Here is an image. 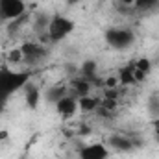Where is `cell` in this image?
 <instances>
[{"mask_svg": "<svg viewBox=\"0 0 159 159\" xmlns=\"http://www.w3.org/2000/svg\"><path fill=\"white\" fill-rule=\"evenodd\" d=\"M32 81V70H15L11 67H0V107L9 102Z\"/></svg>", "mask_w": 159, "mask_h": 159, "instance_id": "obj_1", "label": "cell"}, {"mask_svg": "<svg viewBox=\"0 0 159 159\" xmlns=\"http://www.w3.org/2000/svg\"><path fill=\"white\" fill-rule=\"evenodd\" d=\"M76 30V22L74 19L63 15V13H52L48 17V24H46V32L44 35L48 37L50 43L57 44L61 41H65L67 37H70Z\"/></svg>", "mask_w": 159, "mask_h": 159, "instance_id": "obj_2", "label": "cell"}, {"mask_svg": "<svg viewBox=\"0 0 159 159\" xmlns=\"http://www.w3.org/2000/svg\"><path fill=\"white\" fill-rule=\"evenodd\" d=\"M106 43L113 48V50H128L135 44V32L128 26H113L106 32Z\"/></svg>", "mask_w": 159, "mask_h": 159, "instance_id": "obj_3", "label": "cell"}, {"mask_svg": "<svg viewBox=\"0 0 159 159\" xmlns=\"http://www.w3.org/2000/svg\"><path fill=\"white\" fill-rule=\"evenodd\" d=\"M19 50H20V54H22V61L28 63L30 67L41 63V61L48 56L46 46L41 44V43H37V41H24V43L19 46Z\"/></svg>", "mask_w": 159, "mask_h": 159, "instance_id": "obj_4", "label": "cell"}, {"mask_svg": "<svg viewBox=\"0 0 159 159\" xmlns=\"http://www.w3.org/2000/svg\"><path fill=\"white\" fill-rule=\"evenodd\" d=\"M28 13L26 0H0V22H11Z\"/></svg>", "mask_w": 159, "mask_h": 159, "instance_id": "obj_5", "label": "cell"}, {"mask_svg": "<svg viewBox=\"0 0 159 159\" xmlns=\"http://www.w3.org/2000/svg\"><path fill=\"white\" fill-rule=\"evenodd\" d=\"M109 156H111V148L107 146V143L102 141L83 144L78 150V159H109Z\"/></svg>", "mask_w": 159, "mask_h": 159, "instance_id": "obj_6", "label": "cell"}, {"mask_svg": "<svg viewBox=\"0 0 159 159\" xmlns=\"http://www.w3.org/2000/svg\"><path fill=\"white\" fill-rule=\"evenodd\" d=\"M54 107H56V113L59 115V119L61 120H70V119H74V117L80 113L78 98L72 96L70 93H67L63 98H59V100L54 104Z\"/></svg>", "mask_w": 159, "mask_h": 159, "instance_id": "obj_7", "label": "cell"}, {"mask_svg": "<svg viewBox=\"0 0 159 159\" xmlns=\"http://www.w3.org/2000/svg\"><path fill=\"white\" fill-rule=\"evenodd\" d=\"M91 91H93V81L85 80L83 76L72 78L70 83H69V93H70L72 96H76V98L85 96V94H91Z\"/></svg>", "mask_w": 159, "mask_h": 159, "instance_id": "obj_8", "label": "cell"}, {"mask_svg": "<svg viewBox=\"0 0 159 159\" xmlns=\"http://www.w3.org/2000/svg\"><path fill=\"white\" fill-rule=\"evenodd\" d=\"M107 146L111 148V152H131L135 148V143L126 137V135H111L107 139Z\"/></svg>", "mask_w": 159, "mask_h": 159, "instance_id": "obj_9", "label": "cell"}, {"mask_svg": "<svg viewBox=\"0 0 159 159\" xmlns=\"http://www.w3.org/2000/svg\"><path fill=\"white\" fill-rule=\"evenodd\" d=\"M100 102H102V98L100 96H94V94L80 96L78 98L80 113H94V111H98L100 109Z\"/></svg>", "mask_w": 159, "mask_h": 159, "instance_id": "obj_10", "label": "cell"}, {"mask_svg": "<svg viewBox=\"0 0 159 159\" xmlns=\"http://www.w3.org/2000/svg\"><path fill=\"white\" fill-rule=\"evenodd\" d=\"M22 93H24V100H26V106L30 107V109H37V106H39L41 102V91L37 85H34L32 81L22 89Z\"/></svg>", "mask_w": 159, "mask_h": 159, "instance_id": "obj_11", "label": "cell"}, {"mask_svg": "<svg viewBox=\"0 0 159 159\" xmlns=\"http://www.w3.org/2000/svg\"><path fill=\"white\" fill-rule=\"evenodd\" d=\"M67 93H69V85H63V83L54 85V87H50V89L46 91V100L52 102V104H56V102H57L59 98H63Z\"/></svg>", "mask_w": 159, "mask_h": 159, "instance_id": "obj_12", "label": "cell"}, {"mask_svg": "<svg viewBox=\"0 0 159 159\" xmlns=\"http://www.w3.org/2000/svg\"><path fill=\"white\" fill-rule=\"evenodd\" d=\"M80 76H83L85 80H89V81H93L94 83V80H98L96 76V61H85L81 67H80Z\"/></svg>", "mask_w": 159, "mask_h": 159, "instance_id": "obj_13", "label": "cell"}, {"mask_svg": "<svg viewBox=\"0 0 159 159\" xmlns=\"http://www.w3.org/2000/svg\"><path fill=\"white\" fill-rule=\"evenodd\" d=\"M119 83L120 85H133L135 81V72H133V63H129L128 67H124L119 72Z\"/></svg>", "mask_w": 159, "mask_h": 159, "instance_id": "obj_14", "label": "cell"}, {"mask_svg": "<svg viewBox=\"0 0 159 159\" xmlns=\"http://www.w3.org/2000/svg\"><path fill=\"white\" fill-rule=\"evenodd\" d=\"M133 67H135V70H137L143 78H146V76L150 74V70H152V61H150L148 57H139L137 61H133Z\"/></svg>", "mask_w": 159, "mask_h": 159, "instance_id": "obj_15", "label": "cell"}, {"mask_svg": "<svg viewBox=\"0 0 159 159\" xmlns=\"http://www.w3.org/2000/svg\"><path fill=\"white\" fill-rule=\"evenodd\" d=\"M159 6V0H135L133 9L135 11H150Z\"/></svg>", "mask_w": 159, "mask_h": 159, "instance_id": "obj_16", "label": "cell"}, {"mask_svg": "<svg viewBox=\"0 0 159 159\" xmlns=\"http://www.w3.org/2000/svg\"><path fill=\"white\" fill-rule=\"evenodd\" d=\"M119 6H124V7H133V4H135V0H115Z\"/></svg>", "mask_w": 159, "mask_h": 159, "instance_id": "obj_17", "label": "cell"}, {"mask_svg": "<svg viewBox=\"0 0 159 159\" xmlns=\"http://www.w3.org/2000/svg\"><path fill=\"white\" fill-rule=\"evenodd\" d=\"M152 131L159 137V117H156V119L152 120Z\"/></svg>", "mask_w": 159, "mask_h": 159, "instance_id": "obj_18", "label": "cell"}, {"mask_svg": "<svg viewBox=\"0 0 159 159\" xmlns=\"http://www.w3.org/2000/svg\"><path fill=\"white\" fill-rule=\"evenodd\" d=\"M7 137H9V133L4 129V131H0V141H7Z\"/></svg>", "mask_w": 159, "mask_h": 159, "instance_id": "obj_19", "label": "cell"}, {"mask_svg": "<svg viewBox=\"0 0 159 159\" xmlns=\"http://www.w3.org/2000/svg\"><path fill=\"white\" fill-rule=\"evenodd\" d=\"M69 6H74V4H80V2H83V0H65Z\"/></svg>", "mask_w": 159, "mask_h": 159, "instance_id": "obj_20", "label": "cell"}]
</instances>
